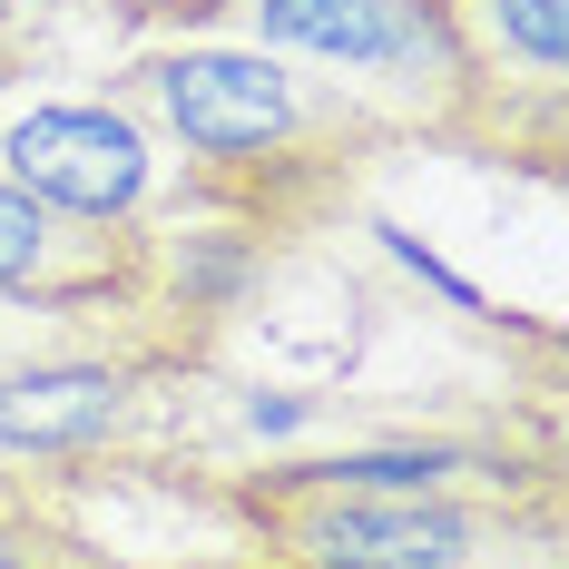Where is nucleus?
Wrapping results in <instances>:
<instances>
[{"mask_svg":"<svg viewBox=\"0 0 569 569\" xmlns=\"http://www.w3.org/2000/svg\"><path fill=\"white\" fill-rule=\"evenodd\" d=\"M207 511L276 569H560V452L511 442H353L207 471Z\"/></svg>","mask_w":569,"mask_h":569,"instance_id":"1","label":"nucleus"},{"mask_svg":"<svg viewBox=\"0 0 569 569\" xmlns=\"http://www.w3.org/2000/svg\"><path fill=\"white\" fill-rule=\"evenodd\" d=\"M109 99L148 118V138L177 158L197 207L246 217L266 236L325 217L353 177L402 158V138L353 89H335L305 59L256 50L236 30H177L158 50H138Z\"/></svg>","mask_w":569,"mask_h":569,"instance_id":"2","label":"nucleus"},{"mask_svg":"<svg viewBox=\"0 0 569 569\" xmlns=\"http://www.w3.org/2000/svg\"><path fill=\"white\" fill-rule=\"evenodd\" d=\"M452 50V148L560 177L569 158V0H432Z\"/></svg>","mask_w":569,"mask_h":569,"instance_id":"3","label":"nucleus"},{"mask_svg":"<svg viewBox=\"0 0 569 569\" xmlns=\"http://www.w3.org/2000/svg\"><path fill=\"white\" fill-rule=\"evenodd\" d=\"M0 177L79 227H158L177 207H197V187L148 138V118L118 99H10L0 109Z\"/></svg>","mask_w":569,"mask_h":569,"instance_id":"4","label":"nucleus"},{"mask_svg":"<svg viewBox=\"0 0 569 569\" xmlns=\"http://www.w3.org/2000/svg\"><path fill=\"white\" fill-rule=\"evenodd\" d=\"M148 284V227H79L0 177V295H128Z\"/></svg>","mask_w":569,"mask_h":569,"instance_id":"5","label":"nucleus"},{"mask_svg":"<svg viewBox=\"0 0 569 569\" xmlns=\"http://www.w3.org/2000/svg\"><path fill=\"white\" fill-rule=\"evenodd\" d=\"M99 10H128V20H158V30H217L227 0H99Z\"/></svg>","mask_w":569,"mask_h":569,"instance_id":"6","label":"nucleus"},{"mask_svg":"<svg viewBox=\"0 0 569 569\" xmlns=\"http://www.w3.org/2000/svg\"><path fill=\"white\" fill-rule=\"evenodd\" d=\"M30 10H40V0H0V50H20V30H30Z\"/></svg>","mask_w":569,"mask_h":569,"instance_id":"7","label":"nucleus"},{"mask_svg":"<svg viewBox=\"0 0 569 569\" xmlns=\"http://www.w3.org/2000/svg\"><path fill=\"white\" fill-rule=\"evenodd\" d=\"M10 89H20V50H0V109H10Z\"/></svg>","mask_w":569,"mask_h":569,"instance_id":"8","label":"nucleus"},{"mask_svg":"<svg viewBox=\"0 0 569 569\" xmlns=\"http://www.w3.org/2000/svg\"><path fill=\"white\" fill-rule=\"evenodd\" d=\"M207 569H276V560H207Z\"/></svg>","mask_w":569,"mask_h":569,"instance_id":"9","label":"nucleus"}]
</instances>
